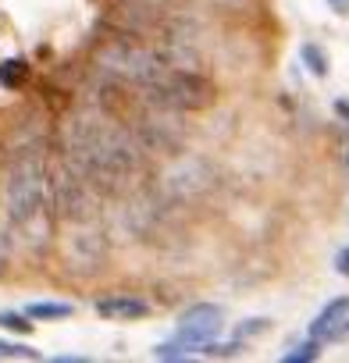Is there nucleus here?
I'll list each match as a JSON object with an SVG mask.
<instances>
[{
	"instance_id": "nucleus-15",
	"label": "nucleus",
	"mask_w": 349,
	"mask_h": 363,
	"mask_svg": "<svg viewBox=\"0 0 349 363\" xmlns=\"http://www.w3.org/2000/svg\"><path fill=\"white\" fill-rule=\"evenodd\" d=\"M321 345H324L321 338H306L303 345L282 352V363H314V359H321Z\"/></svg>"
},
{
	"instance_id": "nucleus-14",
	"label": "nucleus",
	"mask_w": 349,
	"mask_h": 363,
	"mask_svg": "<svg viewBox=\"0 0 349 363\" xmlns=\"http://www.w3.org/2000/svg\"><path fill=\"white\" fill-rule=\"evenodd\" d=\"M11 257H15V228L8 225V218H4V214H0V278L8 274Z\"/></svg>"
},
{
	"instance_id": "nucleus-22",
	"label": "nucleus",
	"mask_w": 349,
	"mask_h": 363,
	"mask_svg": "<svg viewBox=\"0 0 349 363\" xmlns=\"http://www.w3.org/2000/svg\"><path fill=\"white\" fill-rule=\"evenodd\" d=\"M54 363H89L86 356H54Z\"/></svg>"
},
{
	"instance_id": "nucleus-11",
	"label": "nucleus",
	"mask_w": 349,
	"mask_h": 363,
	"mask_svg": "<svg viewBox=\"0 0 349 363\" xmlns=\"http://www.w3.org/2000/svg\"><path fill=\"white\" fill-rule=\"evenodd\" d=\"M29 75H33V68H29V61L26 57H8L4 65H0V86L4 89H22L26 82H29Z\"/></svg>"
},
{
	"instance_id": "nucleus-21",
	"label": "nucleus",
	"mask_w": 349,
	"mask_h": 363,
	"mask_svg": "<svg viewBox=\"0 0 349 363\" xmlns=\"http://www.w3.org/2000/svg\"><path fill=\"white\" fill-rule=\"evenodd\" d=\"M324 4H328L335 15H349V0H324Z\"/></svg>"
},
{
	"instance_id": "nucleus-4",
	"label": "nucleus",
	"mask_w": 349,
	"mask_h": 363,
	"mask_svg": "<svg viewBox=\"0 0 349 363\" xmlns=\"http://www.w3.org/2000/svg\"><path fill=\"white\" fill-rule=\"evenodd\" d=\"M135 93L143 104L164 107L174 114L211 111L218 100V86L211 82V75H204V68H174V65H167L157 79L135 86Z\"/></svg>"
},
{
	"instance_id": "nucleus-7",
	"label": "nucleus",
	"mask_w": 349,
	"mask_h": 363,
	"mask_svg": "<svg viewBox=\"0 0 349 363\" xmlns=\"http://www.w3.org/2000/svg\"><path fill=\"white\" fill-rule=\"evenodd\" d=\"M61 257H65V271L75 274V278L100 274L104 264H107V257H111V239L104 235V228H100L96 221H89V225H72V232L65 235Z\"/></svg>"
},
{
	"instance_id": "nucleus-19",
	"label": "nucleus",
	"mask_w": 349,
	"mask_h": 363,
	"mask_svg": "<svg viewBox=\"0 0 349 363\" xmlns=\"http://www.w3.org/2000/svg\"><path fill=\"white\" fill-rule=\"evenodd\" d=\"M335 274L349 278V246H342V250L335 253Z\"/></svg>"
},
{
	"instance_id": "nucleus-9",
	"label": "nucleus",
	"mask_w": 349,
	"mask_h": 363,
	"mask_svg": "<svg viewBox=\"0 0 349 363\" xmlns=\"http://www.w3.org/2000/svg\"><path fill=\"white\" fill-rule=\"evenodd\" d=\"M349 331V296H338L331 303L321 306V313L310 320V338H321V342H335Z\"/></svg>"
},
{
	"instance_id": "nucleus-17",
	"label": "nucleus",
	"mask_w": 349,
	"mask_h": 363,
	"mask_svg": "<svg viewBox=\"0 0 349 363\" xmlns=\"http://www.w3.org/2000/svg\"><path fill=\"white\" fill-rule=\"evenodd\" d=\"M0 359H40V352L26 342H8L0 338Z\"/></svg>"
},
{
	"instance_id": "nucleus-18",
	"label": "nucleus",
	"mask_w": 349,
	"mask_h": 363,
	"mask_svg": "<svg viewBox=\"0 0 349 363\" xmlns=\"http://www.w3.org/2000/svg\"><path fill=\"white\" fill-rule=\"evenodd\" d=\"M267 328H271V320H264V317H250L246 324H239V328H236V335L246 342L250 335H260V331H267Z\"/></svg>"
},
{
	"instance_id": "nucleus-2",
	"label": "nucleus",
	"mask_w": 349,
	"mask_h": 363,
	"mask_svg": "<svg viewBox=\"0 0 349 363\" xmlns=\"http://www.w3.org/2000/svg\"><path fill=\"white\" fill-rule=\"evenodd\" d=\"M0 211H4L8 225L15 228V235L50 246V235L40 232V225L57 221L54 200H50V143L36 125H22L4 150Z\"/></svg>"
},
{
	"instance_id": "nucleus-6",
	"label": "nucleus",
	"mask_w": 349,
	"mask_h": 363,
	"mask_svg": "<svg viewBox=\"0 0 349 363\" xmlns=\"http://www.w3.org/2000/svg\"><path fill=\"white\" fill-rule=\"evenodd\" d=\"M218 186H221L218 167L207 157H193V153H174L171 164L157 178V193H160V200L171 211L174 207H196V203H204Z\"/></svg>"
},
{
	"instance_id": "nucleus-3",
	"label": "nucleus",
	"mask_w": 349,
	"mask_h": 363,
	"mask_svg": "<svg viewBox=\"0 0 349 363\" xmlns=\"http://www.w3.org/2000/svg\"><path fill=\"white\" fill-rule=\"evenodd\" d=\"M96 33L121 36L135 43H160V40H189L196 43L200 26L182 11H171L157 0H111L96 18Z\"/></svg>"
},
{
	"instance_id": "nucleus-1",
	"label": "nucleus",
	"mask_w": 349,
	"mask_h": 363,
	"mask_svg": "<svg viewBox=\"0 0 349 363\" xmlns=\"http://www.w3.org/2000/svg\"><path fill=\"white\" fill-rule=\"evenodd\" d=\"M57 153L86 171V178L100 189L104 200L135 193L143 186V171L150 167V153L135 143L128 125H121L93 104L68 114Z\"/></svg>"
},
{
	"instance_id": "nucleus-5",
	"label": "nucleus",
	"mask_w": 349,
	"mask_h": 363,
	"mask_svg": "<svg viewBox=\"0 0 349 363\" xmlns=\"http://www.w3.org/2000/svg\"><path fill=\"white\" fill-rule=\"evenodd\" d=\"M50 200H54V218L72 225H89L100 218V189L86 178L82 167H75L68 157L57 153V160L50 164Z\"/></svg>"
},
{
	"instance_id": "nucleus-12",
	"label": "nucleus",
	"mask_w": 349,
	"mask_h": 363,
	"mask_svg": "<svg viewBox=\"0 0 349 363\" xmlns=\"http://www.w3.org/2000/svg\"><path fill=\"white\" fill-rule=\"evenodd\" d=\"M26 313L33 320H65V317H75V306L61 299H40V303H29Z\"/></svg>"
},
{
	"instance_id": "nucleus-13",
	"label": "nucleus",
	"mask_w": 349,
	"mask_h": 363,
	"mask_svg": "<svg viewBox=\"0 0 349 363\" xmlns=\"http://www.w3.org/2000/svg\"><path fill=\"white\" fill-rule=\"evenodd\" d=\"M299 61H303V68H306L314 79H328V72H331L328 50H324L321 43H303V47H299Z\"/></svg>"
},
{
	"instance_id": "nucleus-23",
	"label": "nucleus",
	"mask_w": 349,
	"mask_h": 363,
	"mask_svg": "<svg viewBox=\"0 0 349 363\" xmlns=\"http://www.w3.org/2000/svg\"><path fill=\"white\" fill-rule=\"evenodd\" d=\"M171 4H200V0H171Z\"/></svg>"
},
{
	"instance_id": "nucleus-20",
	"label": "nucleus",
	"mask_w": 349,
	"mask_h": 363,
	"mask_svg": "<svg viewBox=\"0 0 349 363\" xmlns=\"http://www.w3.org/2000/svg\"><path fill=\"white\" fill-rule=\"evenodd\" d=\"M335 114H338L342 121H349V96H338V100H335Z\"/></svg>"
},
{
	"instance_id": "nucleus-16",
	"label": "nucleus",
	"mask_w": 349,
	"mask_h": 363,
	"mask_svg": "<svg viewBox=\"0 0 349 363\" xmlns=\"http://www.w3.org/2000/svg\"><path fill=\"white\" fill-rule=\"evenodd\" d=\"M33 317L29 313H18V310H0V328L4 331H15V335H29L33 331Z\"/></svg>"
},
{
	"instance_id": "nucleus-8",
	"label": "nucleus",
	"mask_w": 349,
	"mask_h": 363,
	"mask_svg": "<svg viewBox=\"0 0 349 363\" xmlns=\"http://www.w3.org/2000/svg\"><path fill=\"white\" fill-rule=\"evenodd\" d=\"M225 331V310L218 303H196L179 317V331H174V345H182L189 356H204V345L218 342Z\"/></svg>"
},
{
	"instance_id": "nucleus-10",
	"label": "nucleus",
	"mask_w": 349,
	"mask_h": 363,
	"mask_svg": "<svg viewBox=\"0 0 349 363\" xmlns=\"http://www.w3.org/2000/svg\"><path fill=\"white\" fill-rule=\"evenodd\" d=\"M96 313L104 320H143L150 313V303L132 292H107L96 299Z\"/></svg>"
}]
</instances>
